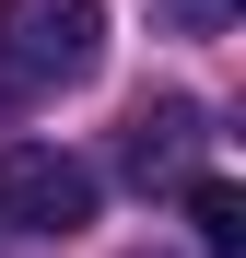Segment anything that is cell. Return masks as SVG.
Instances as JSON below:
<instances>
[{
  "label": "cell",
  "instance_id": "5",
  "mask_svg": "<svg viewBox=\"0 0 246 258\" xmlns=\"http://www.w3.org/2000/svg\"><path fill=\"white\" fill-rule=\"evenodd\" d=\"M234 12H246V0H164V24H188V35H223Z\"/></svg>",
  "mask_w": 246,
  "mask_h": 258
},
{
  "label": "cell",
  "instance_id": "3",
  "mask_svg": "<svg viewBox=\"0 0 246 258\" xmlns=\"http://www.w3.org/2000/svg\"><path fill=\"white\" fill-rule=\"evenodd\" d=\"M199 153H211V117H199L188 94H152V106L129 117V141H117V164H129L141 200H188V188H199Z\"/></svg>",
  "mask_w": 246,
  "mask_h": 258
},
{
  "label": "cell",
  "instance_id": "2",
  "mask_svg": "<svg viewBox=\"0 0 246 258\" xmlns=\"http://www.w3.org/2000/svg\"><path fill=\"white\" fill-rule=\"evenodd\" d=\"M0 223L82 235V223H94V164H70V153H47V141H12V153H0Z\"/></svg>",
  "mask_w": 246,
  "mask_h": 258
},
{
  "label": "cell",
  "instance_id": "1",
  "mask_svg": "<svg viewBox=\"0 0 246 258\" xmlns=\"http://www.w3.org/2000/svg\"><path fill=\"white\" fill-rule=\"evenodd\" d=\"M106 59V0H0V106H47Z\"/></svg>",
  "mask_w": 246,
  "mask_h": 258
},
{
  "label": "cell",
  "instance_id": "4",
  "mask_svg": "<svg viewBox=\"0 0 246 258\" xmlns=\"http://www.w3.org/2000/svg\"><path fill=\"white\" fill-rule=\"evenodd\" d=\"M188 223H199V246H211V258H246V188L199 176V188H188Z\"/></svg>",
  "mask_w": 246,
  "mask_h": 258
}]
</instances>
